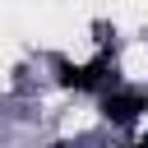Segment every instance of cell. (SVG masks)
<instances>
[{
  "label": "cell",
  "mask_w": 148,
  "mask_h": 148,
  "mask_svg": "<svg viewBox=\"0 0 148 148\" xmlns=\"http://www.w3.org/2000/svg\"><path fill=\"white\" fill-rule=\"evenodd\" d=\"M102 111H106V120L130 125V120H139V111H148V102H143L139 92H106V97H102Z\"/></svg>",
  "instance_id": "6da1fadb"
},
{
  "label": "cell",
  "mask_w": 148,
  "mask_h": 148,
  "mask_svg": "<svg viewBox=\"0 0 148 148\" xmlns=\"http://www.w3.org/2000/svg\"><path fill=\"white\" fill-rule=\"evenodd\" d=\"M60 83H65V88H79V92L102 88V83H106V60H92V65H65Z\"/></svg>",
  "instance_id": "7a4b0ae2"
}]
</instances>
